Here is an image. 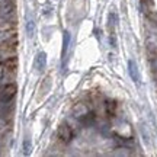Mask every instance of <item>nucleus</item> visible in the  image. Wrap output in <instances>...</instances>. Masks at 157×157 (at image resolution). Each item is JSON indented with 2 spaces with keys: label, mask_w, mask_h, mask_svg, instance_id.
Here are the masks:
<instances>
[{
  "label": "nucleus",
  "mask_w": 157,
  "mask_h": 157,
  "mask_svg": "<svg viewBox=\"0 0 157 157\" xmlns=\"http://www.w3.org/2000/svg\"><path fill=\"white\" fill-rule=\"evenodd\" d=\"M57 135H58V138H60L63 143H70V141L74 138V131L71 129V127H70L68 124H61V125L58 127Z\"/></svg>",
  "instance_id": "obj_2"
},
{
  "label": "nucleus",
  "mask_w": 157,
  "mask_h": 157,
  "mask_svg": "<svg viewBox=\"0 0 157 157\" xmlns=\"http://www.w3.org/2000/svg\"><path fill=\"white\" fill-rule=\"evenodd\" d=\"M78 122L82 124V125H84V127H90V125H93L96 121V117L93 112H90V111H87L86 113H83L82 117H78Z\"/></svg>",
  "instance_id": "obj_3"
},
{
  "label": "nucleus",
  "mask_w": 157,
  "mask_h": 157,
  "mask_svg": "<svg viewBox=\"0 0 157 157\" xmlns=\"http://www.w3.org/2000/svg\"><path fill=\"white\" fill-rule=\"evenodd\" d=\"M16 84L15 83H6L0 87V106L9 105V102L16 96Z\"/></svg>",
  "instance_id": "obj_1"
},
{
  "label": "nucleus",
  "mask_w": 157,
  "mask_h": 157,
  "mask_svg": "<svg viewBox=\"0 0 157 157\" xmlns=\"http://www.w3.org/2000/svg\"><path fill=\"white\" fill-rule=\"evenodd\" d=\"M70 39H71V35L70 32H64V42H63V66L66 64V51H67L68 45H70Z\"/></svg>",
  "instance_id": "obj_6"
},
{
  "label": "nucleus",
  "mask_w": 157,
  "mask_h": 157,
  "mask_svg": "<svg viewBox=\"0 0 157 157\" xmlns=\"http://www.w3.org/2000/svg\"><path fill=\"white\" fill-rule=\"evenodd\" d=\"M23 147H25V154H28V153H29V147H31V146H29V140H28V138L23 141Z\"/></svg>",
  "instance_id": "obj_10"
},
{
  "label": "nucleus",
  "mask_w": 157,
  "mask_h": 157,
  "mask_svg": "<svg viewBox=\"0 0 157 157\" xmlns=\"http://www.w3.org/2000/svg\"><path fill=\"white\" fill-rule=\"evenodd\" d=\"M34 29H35V23L34 21H28V25H26V31H28V36H32L34 35Z\"/></svg>",
  "instance_id": "obj_9"
},
{
  "label": "nucleus",
  "mask_w": 157,
  "mask_h": 157,
  "mask_svg": "<svg viewBox=\"0 0 157 157\" xmlns=\"http://www.w3.org/2000/svg\"><path fill=\"white\" fill-rule=\"evenodd\" d=\"M128 73L131 76V78L134 80L135 83H138L140 82V73H138V68H137V64H135L132 60H129L128 61Z\"/></svg>",
  "instance_id": "obj_5"
},
{
  "label": "nucleus",
  "mask_w": 157,
  "mask_h": 157,
  "mask_svg": "<svg viewBox=\"0 0 157 157\" xmlns=\"http://www.w3.org/2000/svg\"><path fill=\"white\" fill-rule=\"evenodd\" d=\"M117 21H118L117 13H113V12H111V13H109V29H112L113 26L117 25Z\"/></svg>",
  "instance_id": "obj_7"
},
{
  "label": "nucleus",
  "mask_w": 157,
  "mask_h": 157,
  "mask_svg": "<svg viewBox=\"0 0 157 157\" xmlns=\"http://www.w3.org/2000/svg\"><path fill=\"white\" fill-rule=\"evenodd\" d=\"M105 106H106L108 113H109V115H113V112H115V102H112V101L106 102V103H105Z\"/></svg>",
  "instance_id": "obj_8"
},
{
  "label": "nucleus",
  "mask_w": 157,
  "mask_h": 157,
  "mask_svg": "<svg viewBox=\"0 0 157 157\" xmlns=\"http://www.w3.org/2000/svg\"><path fill=\"white\" fill-rule=\"evenodd\" d=\"M47 64V54L45 52H39L38 56L35 57V68L38 73H42V70L45 68Z\"/></svg>",
  "instance_id": "obj_4"
}]
</instances>
